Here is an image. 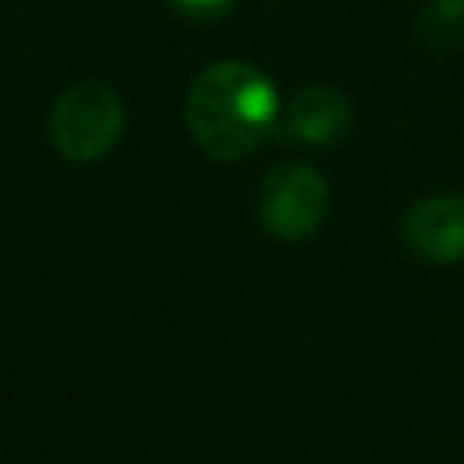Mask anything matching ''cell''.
Returning <instances> with one entry per match:
<instances>
[{
  "label": "cell",
  "mask_w": 464,
  "mask_h": 464,
  "mask_svg": "<svg viewBox=\"0 0 464 464\" xmlns=\"http://www.w3.org/2000/svg\"><path fill=\"white\" fill-rule=\"evenodd\" d=\"M417 36L431 51L457 47L464 40V0H428L417 14Z\"/></svg>",
  "instance_id": "obj_6"
},
{
  "label": "cell",
  "mask_w": 464,
  "mask_h": 464,
  "mask_svg": "<svg viewBox=\"0 0 464 464\" xmlns=\"http://www.w3.org/2000/svg\"><path fill=\"white\" fill-rule=\"evenodd\" d=\"M174 14H181V18H188V22H214V18H221L236 0H163Z\"/></svg>",
  "instance_id": "obj_7"
},
{
  "label": "cell",
  "mask_w": 464,
  "mask_h": 464,
  "mask_svg": "<svg viewBox=\"0 0 464 464\" xmlns=\"http://www.w3.org/2000/svg\"><path fill=\"white\" fill-rule=\"evenodd\" d=\"M286 130L304 145H334L352 130V102L326 83L304 87L286 105Z\"/></svg>",
  "instance_id": "obj_5"
},
{
  "label": "cell",
  "mask_w": 464,
  "mask_h": 464,
  "mask_svg": "<svg viewBox=\"0 0 464 464\" xmlns=\"http://www.w3.org/2000/svg\"><path fill=\"white\" fill-rule=\"evenodd\" d=\"M330 207V188L326 178L312 163H279L261 178L257 188V218L268 236L283 243L308 239Z\"/></svg>",
  "instance_id": "obj_3"
},
{
  "label": "cell",
  "mask_w": 464,
  "mask_h": 464,
  "mask_svg": "<svg viewBox=\"0 0 464 464\" xmlns=\"http://www.w3.org/2000/svg\"><path fill=\"white\" fill-rule=\"evenodd\" d=\"M123 123V98L102 80H80L54 98L47 112V138L65 160L94 163L116 149Z\"/></svg>",
  "instance_id": "obj_2"
},
{
  "label": "cell",
  "mask_w": 464,
  "mask_h": 464,
  "mask_svg": "<svg viewBox=\"0 0 464 464\" xmlns=\"http://www.w3.org/2000/svg\"><path fill=\"white\" fill-rule=\"evenodd\" d=\"M279 120L276 83L243 58H221L196 72L185 94V123L196 145L218 160L236 163L261 149Z\"/></svg>",
  "instance_id": "obj_1"
},
{
  "label": "cell",
  "mask_w": 464,
  "mask_h": 464,
  "mask_svg": "<svg viewBox=\"0 0 464 464\" xmlns=\"http://www.w3.org/2000/svg\"><path fill=\"white\" fill-rule=\"evenodd\" d=\"M402 243L431 265L464 261V196L435 192L402 214Z\"/></svg>",
  "instance_id": "obj_4"
}]
</instances>
